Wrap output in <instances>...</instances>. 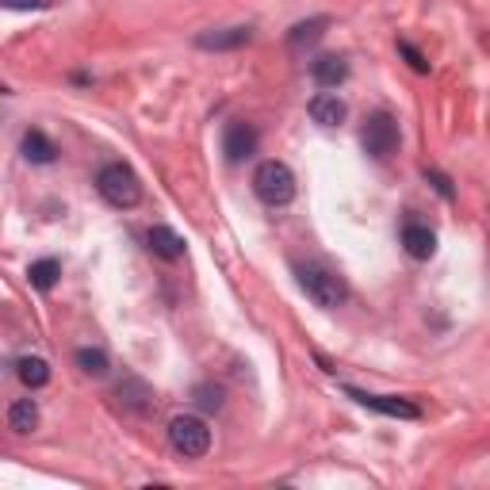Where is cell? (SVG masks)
I'll return each mask as SVG.
<instances>
[{
  "label": "cell",
  "instance_id": "ac0fdd59",
  "mask_svg": "<svg viewBox=\"0 0 490 490\" xmlns=\"http://www.w3.org/2000/svg\"><path fill=\"white\" fill-rule=\"evenodd\" d=\"M73 360H77V368H81L85 372V376H108V353L104 349H93V345H85V349H77L73 353Z\"/></svg>",
  "mask_w": 490,
  "mask_h": 490
},
{
  "label": "cell",
  "instance_id": "5bb4252c",
  "mask_svg": "<svg viewBox=\"0 0 490 490\" xmlns=\"http://www.w3.org/2000/svg\"><path fill=\"white\" fill-rule=\"evenodd\" d=\"M23 158H28L31 165H54L58 161V146L43 131H35V127H31V131L23 135Z\"/></svg>",
  "mask_w": 490,
  "mask_h": 490
},
{
  "label": "cell",
  "instance_id": "9a60e30c",
  "mask_svg": "<svg viewBox=\"0 0 490 490\" xmlns=\"http://www.w3.org/2000/svg\"><path fill=\"white\" fill-rule=\"evenodd\" d=\"M330 28V20L326 16H314V20H303V23H295V28L288 31V46L291 50H303V46H314L322 35H326Z\"/></svg>",
  "mask_w": 490,
  "mask_h": 490
},
{
  "label": "cell",
  "instance_id": "8fae6325",
  "mask_svg": "<svg viewBox=\"0 0 490 490\" xmlns=\"http://www.w3.org/2000/svg\"><path fill=\"white\" fill-rule=\"evenodd\" d=\"M403 249L414 257V261H429V257L437 253V234L421 223H406L403 226Z\"/></svg>",
  "mask_w": 490,
  "mask_h": 490
},
{
  "label": "cell",
  "instance_id": "52a82bcc",
  "mask_svg": "<svg viewBox=\"0 0 490 490\" xmlns=\"http://www.w3.org/2000/svg\"><path fill=\"white\" fill-rule=\"evenodd\" d=\"M257 142H261V135L253 131L249 123H241V119H234V123H226V135H223V153H226V161H245V158H253L257 153Z\"/></svg>",
  "mask_w": 490,
  "mask_h": 490
},
{
  "label": "cell",
  "instance_id": "ba28073f",
  "mask_svg": "<svg viewBox=\"0 0 490 490\" xmlns=\"http://www.w3.org/2000/svg\"><path fill=\"white\" fill-rule=\"evenodd\" d=\"M253 43V28L241 23V28H223V31H203L196 35V46L200 50H241Z\"/></svg>",
  "mask_w": 490,
  "mask_h": 490
},
{
  "label": "cell",
  "instance_id": "ffe728a7",
  "mask_svg": "<svg viewBox=\"0 0 490 490\" xmlns=\"http://www.w3.org/2000/svg\"><path fill=\"white\" fill-rule=\"evenodd\" d=\"M398 54H403L406 61H410V69L414 73H429V58L421 54V50L414 46V43H406V38H398Z\"/></svg>",
  "mask_w": 490,
  "mask_h": 490
},
{
  "label": "cell",
  "instance_id": "44dd1931",
  "mask_svg": "<svg viewBox=\"0 0 490 490\" xmlns=\"http://www.w3.org/2000/svg\"><path fill=\"white\" fill-rule=\"evenodd\" d=\"M425 180H429V184H433L437 192H441L445 200H456V188H453V180H448L441 169H425Z\"/></svg>",
  "mask_w": 490,
  "mask_h": 490
},
{
  "label": "cell",
  "instance_id": "30bf717a",
  "mask_svg": "<svg viewBox=\"0 0 490 490\" xmlns=\"http://www.w3.org/2000/svg\"><path fill=\"white\" fill-rule=\"evenodd\" d=\"M146 241H150V253L161 257V261H180L184 257V238L173 226H150Z\"/></svg>",
  "mask_w": 490,
  "mask_h": 490
},
{
  "label": "cell",
  "instance_id": "8992f818",
  "mask_svg": "<svg viewBox=\"0 0 490 490\" xmlns=\"http://www.w3.org/2000/svg\"><path fill=\"white\" fill-rule=\"evenodd\" d=\"M345 395H349L353 403L376 410V414H387V418H406V421L421 418V410L410 403V398H398V395H368V391H360V387H345Z\"/></svg>",
  "mask_w": 490,
  "mask_h": 490
},
{
  "label": "cell",
  "instance_id": "3957f363",
  "mask_svg": "<svg viewBox=\"0 0 490 490\" xmlns=\"http://www.w3.org/2000/svg\"><path fill=\"white\" fill-rule=\"evenodd\" d=\"M295 280H299V288L306 291V299H311L314 306H322V311H333V306L345 303V283L330 273V268L322 265H299L295 268Z\"/></svg>",
  "mask_w": 490,
  "mask_h": 490
},
{
  "label": "cell",
  "instance_id": "7402d4cb",
  "mask_svg": "<svg viewBox=\"0 0 490 490\" xmlns=\"http://www.w3.org/2000/svg\"><path fill=\"white\" fill-rule=\"evenodd\" d=\"M196 403L203 410H218L223 406V391H218V387H196Z\"/></svg>",
  "mask_w": 490,
  "mask_h": 490
},
{
  "label": "cell",
  "instance_id": "4fadbf2b",
  "mask_svg": "<svg viewBox=\"0 0 490 490\" xmlns=\"http://www.w3.org/2000/svg\"><path fill=\"white\" fill-rule=\"evenodd\" d=\"M8 429L20 433V437L38 429V403L35 398H16V403L8 406Z\"/></svg>",
  "mask_w": 490,
  "mask_h": 490
},
{
  "label": "cell",
  "instance_id": "603a6c76",
  "mask_svg": "<svg viewBox=\"0 0 490 490\" xmlns=\"http://www.w3.org/2000/svg\"><path fill=\"white\" fill-rule=\"evenodd\" d=\"M4 4L16 12H43V8H50V0H4Z\"/></svg>",
  "mask_w": 490,
  "mask_h": 490
},
{
  "label": "cell",
  "instance_id": "2e32d148",
  "mask_svg": "<svg viewBox=\"0 0 490 490\" xmlns=\"http://www.w3.org/2000/svg\"><path fill=\"white\" fill-rule=\"evenodd\" d=\"M16 376L23 387H31V391H38V387L50 383V364L43 356H20L16 360Z\"/></svg>",
  "mask_w": 490,
  "mask_h": 490
},
{
  "label": "cell",
  "instance_id": "277c9868",
  "mask_svg": "<svg viewBox=\"0 0 490 490\" xmlns=\"http://www.w3.org/2000/svg\"><path fill=\"white\" fill-rule=\"evenodd\" d=\"M169 445H173L184 460L208 456V448H211V429H208V421L196 418V414H176V418L169 421Z\"/></svg>",
  "mask_w": 490,
  "mask_h": 490
},
{
  "label": "cell",
  "instance_id": "6da1fadb",
  "mask_svg": "<svg viewBox=\"0 0 490 490\" xmlns=\"http://www.w3.org/2000/svg\"><path fill=\"white\" fill-rule=\"evenodd\" d=\"M96 192L104 196V203H111V208H119V211H131L142 203L138 173L123 161H108L104 169L96 173Z\"/></svg>",
  "mask_w": 490,
  "mask_h": 490
},
{
  "label": "cell",
  "instance_id": "9c48e42d",
  "mask_svg": "<svg viewBox=\"0 0 490 490\" xmlns=\"http://www.w3.org/2000/svg\"><path fill=\"white\" fill-rule=\"evenodd\" d=\"M306 111H311V119H314L318 127H341V123H345V115H349L345 100H341V96H333V93H318V96H311Z\"/></svg>",
  "mask_w": 490,
  "mask_h": 490
},
{
  "label": "cell",
  "instance_id": "7c38bea8",
  "mask_svg": "<svg viewBox=\"0 0 490 490\" xmlns=\"http://www.w3.org/2000/svg\"><path fill=\"white\" fill-rule=\"evenodd\" d=\"M311 77L322 88H338L345 77H349V61L338 58V54H322V58L311 61Z\"/></svg>",
  "mask_w": 490,
  "mask_h": 490
},
{
  "label": "cell",
  "instance_id": "7a4b0ae2",
  "mask_svg": "<svg viewBox=\"0 0 490 490\" xmlns=\"http://www.w3.org/2000/svg\"><path fill=\"white\" fill-rule=\"evenodd\" d=\"M253 192L268 208H288L295 200V173L283 161H261L253 169Z\"/></svg>",
  "mask_w": 490,
  "mask_h": 490
},
{
  "label": "cell",
  "instance_id": "d6986e66",
  "mask_svg": "<svg viewBox=\"0 0 490 490\" xmlns=\"http://www.w3.org/2000/svg\"><path fill=\"white\" fill-rule=\"evenodd\" d=\"M119 398H123V406H131V410H150L153 406V391L142 380H127V383H119Z\"/></svg>",
  "mask_w": 490,
  "mask_h": 490
},
{
  "label": "cell",
  "instance_id": "5b68a950",
  "mask_svg": "<svg viewBox=\"0 0 490 490\" xmlns=\"http://www.w3.org/2000/svg\"><path fill=\"white\" fill-rule=\"evenodd\" d=\"M360 142H364V150H368L376 161H387V158H391V153L398 150V123H395L387 111H376V115H372V119L364 123V131H360Z\"/></svg>",
  "mask_w": 490,
  "mask_h": 490
},
{
  "label": "cell",
  "instance_id": "e0dca14e",
  "mask_svg": "<svg viewBox=\"0 0 490 490\" xmlns=\"http://www.w3.org/2000/svg\"><path fill=\"white\" fill-rule=\"evenodd\" d=\"M28 276H31L35 291H54V283L61 276V261H58V257H43V261H35L28 268Z\"/></svg>",
  "mask_w": 490,
  "mask_h": 490
}]
</instances>
